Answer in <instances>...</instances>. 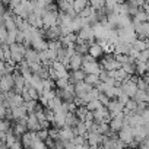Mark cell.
<instances>
[{"instance_id":"obj_11","label":"cell","mask_w":149,"mask_h":149,"mask_svg":"<svg viewBox=\"0 0 149 149\" xmlns=\"http://www.w3.org/2000/svg\"><path fill=\"white\" fill-rule=\"evenodd\" d=\"M73 136H74V133H73V129L70 126L64 124L63 127L58 129V139H61V140H72Z\"/></svg>"},{"instance_id":"obj_10","label":"cell","mask_w":149,"mask_h":149,"mask_svg":"<svg viewBox=\"0 0 149 149\" xmlns=\"http://www.w3.org/2000/svg\"><path fill=\"white\" fill-rule=\"evenodd\" d=\"M88 53L95 58V60H100L101 57H102V54H104V50H102V47L98 44V42H91L89 44V47H88Z\"/></svg>"},{"instance_id":"obj_1","label":"cell","mask_w":149,"mask_h":149,"mask_svg":"<svg viewBox=\"0 0 149 149\" xmlns=\"http://www.w3.org/2000/svg\"><path fill=\"white\" fill-rule=\"evenodd\" d=\"M132 26H133V31L136 34L137 38H149V24L148 21L146 22H136V21H132Z\"/></svg>"},{"instance_id":"obj_4","label":"cell","mask_w":149,"mask_h":149,"mask_svg":"<svg viewBox=\"0 0 149 149\" xmlns=\"http://www.w3.org/2000/svg\"><path fill=\"white\" fill-rule=\"evenodd\" d=\"M0 89L3 92H9L13 89V76L12 73H3L0 79Z\"/></svg>"},{"instance_id":"obj_9","label":"cell","mask_w":149,"mask_h":149,"mask_svg":"<svg viewBox=\"0 0 149 149\" xmlns=\"http://www.w3.org/2000/svg\"><path fill=\"white\" fill-rule=\"evenodd\" d=\"M26 129L28 130H34V132H37L38 129H41L40 121H38L35 113H28L26 114Z\"/></svg>"},{"instance_id":"obj_19","label":"cell","mask_w":149,"mask_h":149,"mask_svg":"<svg viewBox=\"0 0 149 149\" xmlns=\"http://www.w3.org/2000/svg\"><path fill=\"white\" fill-rule=\"evenodd\" d=\"M84 81H85L86 84L95 86V85L100 82V78H98V74H97V73H86V74H85V78H84Z\"/></svg>"},{"instance_id":"obj_6","label":"cell","mask_w":149,"mask_h":149,"mask_svg":"<svg viewBox=\"0 0 149 149\" xmlns=\"http://www.w3.org/2000/svg\"><path fill=\"white\" fill-rule=\"evenodd\" d=\"M79 67H82V54L73 53V54L69 57V63H67L66 69H67V70H76V69H79Z\"/></svg>"},{"instance_id":"obj_2","label":"cell","mask_w":149,"mask_h":149,"mask_svg":"<svg viewBox=\"0 0 149 149\" xmlns=\"http://www.w3.org/2000/svg\"><path fill=\"white\" fill-rule=\"evenodd\" d=\"M104 134L100 132H86V142L89 148H100L102 143Z\"/></svg>"},{"instance_id":"obj_8","label":"cell","mask_w":149,"mask_h":149,"mask_svg":"<svg viewBox=\"0 0 149 149\" xmlns=\"http://www.w3.org/2000/svg\"><path fill=\"white\" fill-rule=\"evenodd\" d=\"M24 58L28 61V64L34 63V61H40V51H37L32 47H26L25 53H24Z\"/></svg>"},{"instance_id":"obj_16","label":"cell","mask_w":149,"mask_h":149,"mask_svg":"<svg viewBox=\"0 0 149 149\" xmlns=\"http://www.w3.org/2000/svg\"><path fill=\"white\" fill-rule=\"evenodd\" d=\"M133 100L136 102H148L149 101V95H148V91H143V89H136L134 95H133Z\"/></svg>"},{"instance_id":"obj_7","label":"cell","mask_w":149,"mask_h":149,"mask_svg":"<svg viewBox=\"0 0 149 149\" xmlns=\"http://www.w3.org/2000/svg\"><path fill=\"white\" fill-rule=\"evenodd\" d=\"M85 72L82 67L76 69V70H69V74H67V78H69V82L70 84H74V82H78V81H84L85 78Z\"/></svg>"},{"instance_id":"obj_20","label":"cell","mask_w":149,"mask_h":149,"mask_svg":"<svg viewBox=\"0 0 149 149\" xmlns=\"http://www.w3.org/2000/svg\"><path fill=\"white\" fill-rule=\"evenodd\" d=\"M54 84H56V88L63 89V88H66L70 82H69V78L64 76V78H57V79H54Z\"/></svg>"},{"instance_id":"obj_12","label":"cell","mask_w":149,"mask_h":149,"mask_svg":"<svg viewBox=\"0 0 149 149\" xmlns=\"http://www.w3.org/2000/svg\"><path fill=\"white\" fill-rule=\"evenodd\" d=\"M148 70H149L148 61L136 60V63H134V74H137V76H143V74H148Z\"/></svg>"},{"instance_id":"obj_13","label":"cell","mask_w":149,"mask_h":149,"mask_svg":"<svg viewBox=\"0 0 149 149\" xmlns=\"http://www.w3.org/2000/svg\"><path fill=\"white\" fill-rule=\"evenodd\" d=\"M148 45H149L148 38L142 40V38H137V37H136V38L132 41V48H133V50H136V51H142V50L148 48Z\"/></svg>"},{"instance_id":"obj_15","label":"cell","mask_w":149,"mask_h":149,"mask_svg":"<svg viewBox=\"0 0 149 149\" xmlns=\"http://www.w3.org/2000/svg\"><path fill=\"white\" fill-rule=\"evenodd\" d=\"M78 121H81V120L76 117V114H74L73 111H67V113H66V116H64V124H66V126L73 127V126L78 124Z\"/></svg>"},{"instance_id":"obj_17","label":"cell","mask_w":149,"mask_h":149,"mask_svg":"<svg viewBox=\"0 0 149 149\" xmlns=\"http://www.w3.org/2000/svg\"><path fill=\"white\" fill-rule=\"evenodd\" d=\"M149 19V13L148 12H145L142 8L137 10V13L132 18V21H136V22H146Z\"/></svg>"},{"instance_id":"obj_22","label":"cell","mask_w":149,"mask_h":149,"mask_svg":"<svg viewBox=\"0 0 149 149\" xmlns=\"http://www.w3.org/2000/svg\"><path fill=\"white\" fill-rule=\"evenodd\" d=\"M5 28H6L8 31H15V29H18V28H16V24H15V21H13V15H12L10 18L5 19Z\"/></svg>"},{"instance_id":"obj_29","label":"cell","mask_w":149,"mask_h":149,"mask_svg":"<svg viewBox=\"0 0 149 149\" xmlns=\"http://www.w3.org/2000/svg\"><path fill=\"white\" fill-rule=\"evenodd\" d=\"M44 143H45V148H54V139L50 136L47 139H44Z\"/></svg>"},{"instance_id":"obj_26","label":"cell","mask_w":149,"mask_h":149,"mask_svg":"<svg viewBox=\"0 0 149 149\" xmlns=\"http://www.w3.org/2000/svg\"><path fill=\"white\" fill-rule=\"evenodd\" d=\"M6 42H8V44H12V42H16V29H15V31H8V37H6Z\"/></svg>"},{"instance_id":"obj_5","label":"cell","mask_w":149,"mask_h":149,"mask_svg":"<svg viewBox=\"0 0 149 149\" xmlns=\"http://www.w3.org/2000/svg\"><path fill=\"white\" fill-rule=\"evenodd\" d=\"M79 38L85 40V41H89V42H94L95 41V37H94V31L91 28V25H82L81 29L76 32Z\"/></svg>"},{"instance_id":"obj_18","label":"cell","mask_w":149,"mask_h":149,"mask_svg":"<svg viewBox=\"0 0 149 149\" xmlns=\"http://www.w3.org/2000/svg\"><path fill=\"white\" fill-rule=\"evenodd\" d=\"M85 6H88V0H72V8L76 13H79Z\"/></svg>"},{"instance_id":"obj_25","label":"cell","mask_w":149,"mask_h":149,"mask_svg":"<svg viewBox=\"0 0 149 149\" xmlns=\"http://www.w3.org/2000/svg\"><path fill=\"white\" fill-rule=\"evenodd\" d=\"M104 3H105V0H88V5L92 6L94 9H100V8H102Z\"/></svg>"},{"instance_id":"obj_14","label":"cell","mask_w":149,"mask_h":149,"mask_svg":"<svg viewBox=\"0 0 149 149\" xmlns=\"http://www.w3.org/2000/svg\"><path fill=\"white\" fill-rule=\"evenodd\" d=\"M10 113H12V117H13V120H18V118H21V117H24V116H26V114H28L24 105L10 107ZM13 120H12V121H13Z\"/></svg>"},{"instance_id":"obj_24","label":"cell","mask_w":149,"mask_h":149,"mask_svg":"<svg viewBox=\"0 0 149 149\" xmlns=\"http://www.w3.org/2000/svg\"><path fill=\"white\" fill-rule=\"evenodd\" d=\"M148 57H149V50L148 48H145L142 51H137V54H136V60H139V61H148Z\"/></svg>"},{"instance_id":"obj_28","label":"cell","mask_w":149,"mask_h":149,"mask_svg":"<svg viewBox=\"0 0 149 149\" xmlns=\"http://www.w3.org/2000/svg\"><path fill=\"white\" fill-rule=\"evenodd\" d=\"M127 54H121V53H116V60L117 61H120V63H124V61H127Z\"/></svg>"},{"instance_id":"obj_3","label":"cell","mask_w":149,"mask_h":149,"mask_svg":"<svg viewBox=\"0 0 149 149\" xmlns=\"http://www.w3.org/2000/svg\"><path fill=\"white\" fill-rule=\"evenodd\" d=\"M57 12H58V10H57ZM57 12H45V10L42 9L41 19H42V25H44V28H48V26L57 25Z\"/></svg>"},{"instance_id":"obj_27","label":"cell","mask_w":149,"mask_h":149,"mask_svg":"<svg viewBox=\"0 0 149 149\" xmlns=\"http://www.w3.org/2000/svg\"><path fill=\"white\" fill-rule=\"evenodd\" d=\"M110 100H111V98H108V97H107L104 92H100V94H98V101H100L102 105H107Z\"/></svg>"},{"instance_id":"obj_23","label":"cell","mask_w":149,"mask_h":149,"mask_svg":"<svg viewBox=\"0 0 149 149\" xmlns=\"http://www.w3.org/2000/svg\"><path fill=\"white\" fill-rule=\"evenodd\" d=\"M61 47V42H60V40H47V48H50V50H58Z\"/></svg>"},{"instance_id":"obj_21","label":"cell","mask_w":149,"mask_h":149,"mask_svg":"<svg viewBox=\"0 0 149 149\" xmlns=\"http://www.w3.org/2000/svg\"><path fill=\"white\" fill-rule=\"evenodd\" d=\"M10 127H12V121H10V120H8V118H0V133H2V132L6 133Z\"/></svg>"}]
</instances>
